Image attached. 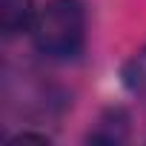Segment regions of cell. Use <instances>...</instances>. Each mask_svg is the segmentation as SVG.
<instances>
[{
  "mask_svg": "<svg viewBox=\"0 0 146 146\" xmlns=\"http://www.w3.org/2000/svg\"><path fill=\"white\" fill-rule=\"evenodd\" d=\"M37 54L54 63H72L86 49V3L83 0H49L32 23Z\"/></svg>",
  "mask_w": 146,
  "mask_h": 146,
  "instance_id": "cell-1",
  "label": "cell"
},
{
  "mask_svg": "<svg viewBox=\"0 0 146 146\" xmlns=\"http://www.w3.org/2000/svg\"><path fill=\"white\" fill-rule=\"evenodd\" d=\"M35 17V0H0V29L6 37H17L32 29Z\"/></svg>",
  "mask_w": 146,
  "mask_h": 146,
  "instance_id": "cell-3",
  "label": "cell"
},
{
  "mask_svg": "<svg viewBox=\"0 0 146 146\" xmlns=\"http://www.w3.org/2000/svg\"><path fill=\"white\" fill-rule=\"evenodd\" d=\"M129 132H132V117L123 106H109L98 120L95 126L89 129L86 140L89 143H98V146H120L129 140Z\"/></svg>",
  "mask_w": 146,
  "mask_h": 146,
  "instance_id": "cell-2",
  "label": "cell"
},
{
  "mask_svg": "<svg viewBox=\"0 0 146 146\" xmlns=\"http://www.w3.org/2000/svg\"><path fill=\"white\" fill-rule=\"evenodd\" d=\"M120 78H123V86L132 89V92L146 89V46H143L140 52H135V54L123 63Z\"/></svg>",
  "mask_w": 146,
  "mask_h": 146,
  "instance_id": "cell-4",
  "label": "cell"
}]
</instances>
